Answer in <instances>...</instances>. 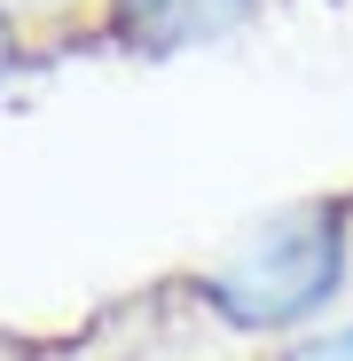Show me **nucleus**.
Here are the masks:
<instances>
[{
    "label": "nucleus",
    "mask_w": 353,
    "mask_h": 361,
    "mask_svg": "<svg viewBox=\"0 0 353 361\" xmlns=\"http://www.w3.org/2000/svg\"><path fill=\"white\" fill-rule=\"evenodd\" d=\"M259 361H353V314H330V322H314V330H299V338H283V345H267Z\"/></svg>",
    "instance_id": "obj_3"
},
{
    "label": "nucleus",
    "mask_w": 353,
    "mask_h": 361,
    "mask_svg": "<svg viewBox=\"0 0 353 361\" xmlns=\"http://www.w3.org/2000/svg\"><path fill=\"white\" fill-rule=\"evenodd\" d=\"M345 275H353V189L290 197L267 220H252L244 235H228L189 275V307L235 338L283 345V338L330 322Z\"/></svg>",
    "instance_id": "obj_1"
},
{
    "label": "nucleus",
    "mask_w": 353,
    "mask_h": 361,
    "mask_svg": "<svg viewBox=\"0 0 353 361\" xmlns=\"http://www.w3.org/2000/svg\"><path fill=\"white\" fill-rule=\"evenodd\" d=\"M16 63H24V32H16V16L0 8V87L16 79Z\"/></svg>",
    "instance_id": "obj_4"
},
{
    "label": "nucleus",
    "mask_w": 353,
    "mask_h": 361,
    "mask_svg": "<svg viewBox=\"0 0 353 361\" xmlns=\"http://www.w3.org/2000/svg\"><path fill=\"white\" fill-rule=\"evenodd\" d=\"M275 8H290V0H94V39L118 55H142V63H165V55L235 39Z\"/></svg>",
    "instance_id": "obj_2"
}]
</instances>
